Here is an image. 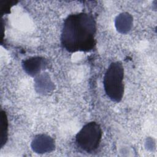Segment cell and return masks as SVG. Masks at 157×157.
<instances>
[{"instance_id":"277c9868","label":"cell","mask_w":157,"mask_h":157,"mask_svg":"<svg viewBox=\"0 0 157 157\" xmlns=\"http://www.w3.org/2000/svg\"><path fill=\"white\" fill-rule=\"evenodd\" d=\"M31 148L37 153H45L53 151L55 148L54 140L49 136L38 134L32 140Z\"/></svg>"},{"instance_id":"52a82bcc","label":"cell","mask_w":157,"mask_h":157,"mask_svg":"<svg viewBox=\"0 0 157 157\" xmlns=\"http://www.w3.org/2000/svg\"><path fill=\"white\" fill-rule=\"evenodd\" d=\"M0 126L1 131V147L2 148L4 145L6 143L7 140L8 135V121L6 112L4 110L1 111V120H0Z\"/></svg>"},{"instance_id":"8992f818","label":"cell","mask_w":157,"mask_h":157,"mask_svg":"<svg viewBox=\"0 0 157 157\" xmlns=\"http://www.w3.org/2000/svg\"><path fill=\"white\" fill-rule=\"evenodd\" d=\"M133 18L128 12H122L115 18V25L117 30L121 34H126L132 28Z\"/></svg>"},{"instance_id":"7a4b0ae2","label":"cell","mask_w":157,"mask_h":157,"mask_svg":"<svg viewBox=\"0 0 157 157\" xmlns=\"http://www.w3.org/2000/svg\"><path fill=\"white\" fill-rule=\"evenodd\" d=\"M124 68L119 61L110 63L107 69L103 80L104 88L109 98L113 102L121 101L124 94Z\"/></svg>"},{"instance_id":"3957f363","label":"cell","mask_w":157,"mask_h":157,"mask_svg":"<svg viewBox=\"0 0 157 157\" xmlns=\"http://www.w3.org/2000/svg\"><path fill=\"white\" fill-rule=\"evenodd\" d=\"M102 135V129L99 124L95 121H91L85 124L77 132L75 142L80 149L91 153L99 147Z\"/></svg>"},{"instance_id":"5b68a950","label":"cell","mask_w":157,"mask_h":157,"mask_svg":"<svg viewBox=\"0 0 157 157\" xmlns=\"http://www.w3.org/2000/svg\"><path fill=\"white\" fill-rule=\"evenodd\" d=\"M47 65L45 58L40 56H34L23 61L22 66L25 71L31 76L38 75Z\"/></svg>"},{"instance_id":"6da1fadb","label":"cell","mask_w":157,"mask_h":157,"mask_svg":"<svg viewBox=\"0 0 157 157\" xmlns=\"http://www.w3.org/2000/svg\"><path fill=\"white\" fill-rule=\"evenodd\" d=\"M96 23L92 15L85 12L71 14L64 21L61 42L71 53L90 52L96 44Z\"/></svg>"}]
</instances>
